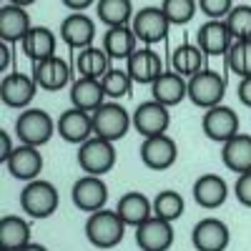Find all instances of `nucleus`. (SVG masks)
<instances>
[{
  "label": "nucleus",
  "instance_id": "1",
  "mask_svg": "<svg viewBox=\"0 0 251 251\" xmlns=\"http://www.w3.org/2000/svg\"><path fill=\"white\" fill-rule=\"evenodd\" d=\"M126 234V221L118 216V211L113 208H100V211L88 214L86 221V239L96 246V249H116L123 241Z\"/></svg>",
  "mask_w": 251,
  "mask_h": 251
},
{
  "label": "nucleus",
  "instance_id": "2",
  "mask_svg": "<svg viewBox=\"0 0 251 251\" xmlns=\"http://www.w3.org/2000/svg\"><path fill=\"white\" fill-rule=\"evenodd\" d=\"M58 188L50 183V181H43V178H35V181H28L20 191V208L23 214L30 216V219H50L55 211H58Z\"/></svg>",
  "mask_w": 251,
  "mask_h": 251
},
{
  "label": "nucleus",
  "instance_id": "3",
  "mask_svg": "<svg viewBox=\"0 0 251 251\" xmlns=\"http://www.w3.org/2000/svg\"><path fill=\"white\" fill-rule=\"evenodd\" d=\"M55 133H58L55 121L43 108H25V111H20V116L15 121V138L25 146L40 149V146H46Z\"/></svg>",
  "mask_w": 251,
  "mask_h": 251
},
{
  "label": "nucleus",
  "instance_id": "4",
  "mask_svg": "<svg viewBox=\"0 0 251 251\" xmlns=\"http://www.w3.org/2000/svg\"><path fill=\"white\" fill-rule=\"evenodd\" d=\"M116 158L118 153H116L113 141H106L100 136H91L86 143L78 146V166L83 169V174L106 176L108 171H113Z\"/></svg>",
  "mask_w": 251,
  "mask_h": 251
},
{
  "label": "nucleus",
  "instance_id": "5",
  "mask_svg": "<svg viewBox=\"0 0 251 251\" xmlns=\"http://www.w3.org/2000/svg\"><path fill=\"white\" fill-rule=\"evenodd\" d=\"M226 96V78L211 68H203L188 78V100L199 108H214Z\"/></svg>",
  "mask_w": 251,
  "mask_h": 251
},
{
  "label": "nucleus",
  "instance_id": "6",
  "mask_svg": "<svg viewBox=\"0 0 251 251\" xmlns=\"http://www.w3.org/2000/svg\"><path fill=\"white\" fill-rule=\"evenodd\" d=\"M133 126V116H128L118 100H106L93 113V133L106 141H121Z\"/></svg>",
  "mask_w": 251,
  "mask_h": 251
},
{
  "label": "nucleus",
  "instance_id": "7",
  "mask_svg": "<svg viewBox=\"0 0 251 251\" xmlns=\"http://www.w3.org/2000/svg\"><path fill=\"white\" fill-rule=\"evenodd\" d=\"M131 28H133V33L138 35L141 46H156V43H161V40L169 38L171 20L166 18V13H163L161 5H158V8H156V5H146V8H141V10L133 15Z\"/></svg>",
  "mask_w": 251,
  "mask_h": 251
},
{
  "label": "nucleus",
  "instance_id": "8",
  "mask_svg": "<svg viewBox=\"0 0 251 251\" xmlns=\"http://www.w3.org/2000/svg\"><path fill=\"white\" fill-rule=\"evenodd\" d=\"M71 201L75 203L78 211H86V214L106 208L108 186H106V181H103V176H91V174L80 176L71 188Z\"/></svg>",
  "mask_w": 251,
  "mask_h": 251
},
{
  "label": "nucleus",
  "instance_id": "9",
  "mask_svg": "<svg viewBox=\"0 0 251 251\" xmlns=\"http://www.w3.org/2000/svg\"><path fill=\"white\" fill-rule=\"evenodd\" d=\"M178 158V146L169 133L149 136L141 141V161L151 171H166L171 169Z\"/></svg>",
  "mask_w": 251,
  "mask_h": 251
},
{
  "label": "nucleus",
  "instance_id": "10",
  "mask_svg": "<svg viewBox=\"0 0 251 251\" xmlns=\"http://www.w3.org/2000/svg\"><path fill=\"white\" fill-rule=\"evenodd\" d=\"M38 93V83L33 75H25L20 71H13L3 78L0 83V98L8 108H18V111H25L30 108V103Z\"/></svg>",
  "mask_w": 251,
  "mask_h": 251
},
{
  "label": "nucleus",
  "instance_id": "11",
  "mask_svg": "<svg viewBox=\"0 0 251 251\" xmlns=\"http://www.w3.org/2000/svg\"><path fill=\"white\" fill-rule=\"evenodd\" d=\"M201 128H203L206 138H211L216 143H226L228 138H234L239 133V116H236L234 108H228V106H224V103H219V106L208 108L203 113Z\"/></svg>",
  "mask_w": 251,
  "mask_h": 251
},
{
  "label": "nucleus",
  "instance_id": "12",
  "mask_svg": "<svg viewBox=\"0 0 251 251\" xmlns=\"http://www.w3.org/2000/svg\"><path fill=\"white\" fill-rule=\"evenodd\" d=\"M171 126V113H169V106H163L158 100H146L133 111V128L143 136H158V133H166Z\"/></svg>",
  "mask_w": 251,
  "mask_h": 251
},
{
  "label": "nucleus",
  "instance_id": "13",
  "mask_svg": "<svg viewBox=\"0 0 251 251\" xmlns=\"http://www.w3.org/2000/svg\"><path fill=\"white\" fill-rule=\"evenodd\" d=\"M136 244L141 251H169L174 246V221L151 216L136 226Z\"/></svg>",
  "mask_w": 251,
  "mask_h": 251
},
{
  "label": "nucleus",
  "instance_id": "14",
  "mask_svg": "<svg viewBox=\"0 0 251 251\" xmlns=\"http://www.w3.org/2000/svg\"><path fill=\"white\" fill-rule=\"evenodd\" d=\"M231 241V231L221 219H201L194 231H191V244L196 251H226Z\"/></svg>",
  "mask_w": 251,
  "mask_h": 251
},
{
  "label": "nucleus",
  "instance_id": "15",
  "mask_svg": "<svg viewBox=\"0 0 251 251\" xmlns=\"http://www.w3.org/2000/svg\"><path fill=\"white\" fill-rule=\"evenodd\" d=\"M5 166H8L13 178L28 183V181L40 178V174H43V153H40V149H35V146L18 143L15 151L10 153V158L5 161Z\"/></svg>",
  "mask_w": 251,
  "mask_h": 251
},
{
  "label": "nucleus",
  "instance_id": "16",
  "mask_svg": "<svg viewBox=\"0 0 251 251\" xmlns=\"http://www.w3.org/2000/svg\"><path fill=\"white\" fill-rule=\"evenodd\" d=\"M33 78L40 91L55 93L71 83V66L60 55H50L46 60H38L33 66Z\"/></svg>",
  "mask_w": 251,
  "mask_h": 251
},
{
  "label": "nucleus",
  "instance_id": "17",
  "mask_svg": "<svg viewBox=\"0 0 251 251\" xmlns=\"http://www.w3.org/2000/svg\"><path fill=\"white\" fill-rule=\"evenodd\" d=\"M196 46L208 55H226L228 48L234 46V35L228 30L226 20H206V23L196 30Z\"/></svg>",
  "mask_w": 251,
  "mask_h": 251
},
{
  "label": "nucleus",
  "instance_id": "18",
  "mask_svg": "<svg viewBox=\"0 0 251 251\" xmlns=\"http://www.w3.org/2000/svg\"><path fill=\"white\" fill-rule=\"evenodd\" d=\"M55 128H58V136L68 143H86L93 133V113L88 111H80V108H68L63 111L60 118L55 121Z\"/></svg>",
  "mask_w": 251,
  "mask_h": 251
},
{
  "label": "nucleus",
  "instance_id": "19",
  "mask_svg": "<svg viewBox=\"0 0 251 251\" xmlns=\"http://www.w3.org/2000/svg\"><path fill=\"white\" fill-rule=\"evenodd\" d=\"M60 40L73 50H83L93 46L96 40V23L86 13H71L60 23Z\"/></svg>",
  "mask_w": 251,
  "mask_h": 251
},
{
  "label": "nucleus",
  "instance_id": "20",
  "mask_svg": "<svg viewBox=\"0 0 251 251\" xmlns=\"http://www.w3.org/2000/svg\"><path fill=\"white\" fill-rule=\"evenodd\" d=\"M126 71L131 73L133 83H153L163 73V63L151 46H138L133 55L126 60Z\"/></svg>",
  "mask_w": 251,
  "mask_h": 251
},
{
  "label": "nucleus",
  "instance_id": "21",
  "mask_svg": "<svg viewBox=\"0 0 251 251\" xmlns=\"http://www.w3.org/2000/svg\"><path fill=\"white\" fill-rule=\"evenodd\" d=\"M151 96L153 100L163 106H178L183 98H188V78L178 75L176 71H163L153 83H151Z\"/></svg>",
  "mask_w": 251,
  "mask_h": 251
},
{
  "label": "nucleus",
  "instance_id": "22",
  "mask_svg": "<svg viewBox=\"0 0 251 251\" xmlns=\"http://www.w3.org/2000/svg\"><path fill=\"white\" fill-rule=\"evenodd\" d=\"M33 28L30 15L23 5H13L5 3L0 8V40H8V43H20L28 30Z\"/></svg>",
  "mask_w": 251,
  "mask_h": 251
},
{
  "label": "nucleus",
  "instance_id": "23",
  "mask_svg": "<svg viewBox=\"0 0 251 251\" xmlns=\"http://www.w3.org/2000/svg\"><path fill=\"white\" fill-rule=\"evenodd\" d=\"M106 100H108L106 91H103L98 78H83V75H78V80L71 83V103H73V108L96 113Z\"/></svg>",
  "mask_w": 251,
  "mask_h": 251
},
{
  "label": "nucleus",
  "instance_id": "24",
  "mask_svg": "<svg viewBox=\"0 0 251 251\" xmlns=\"http://www.w3.org/2000/svg\"><path fill=\"white\" fill-rule=\"evenodd\" d=\"M191 194L201 208H219V206H224V201L228 196V186L216 174H203L194 181Z\"/></svg>",
  "mask_w": 251,
  "mask_h": 251
},
{
  "label": "nucleus",
  "instance_id": "25",
  "mask_svg": "<svg viewBox=\"0 0 251 251\" xmlns=\"http://www.w3.org/2000/svg\"><path fill=\"white\" fill-rule=\"evenodd\" d=\"M221 161L228 171H234L239 176L251 171V136L236 133L234 138L221 143Z\"/></svg>",
  "mask_w": 251,
  "mask_h": 251
},
{
  "label": "nucleus",
  "instance_id": "26",
  "mask_svg": "<svg viewBox=\"0 0 251 251\" xmlns=\"http://www.w3.org/2000/svg\"><path fill=\"white\" fill-rule=\"evenodd\" d=\"M116 211L118 216L126 221V226H141L143 221H149L153 216V201L146 199V194L141 191H128L123 194L116 203Z\"/></svg>",
  "mask_w": 251,
  "mask_h": 251
},
{
  "label": "nucleus",
  "instance_id": "27",
  "mask_svg": "<svg viewBox=\"0 0 251 251\" xmlns=\"http://www.w3.org/2000/svg\"><path fill=\"white\" fill-rule=\"evenodd\" d=\"M20 46H23V53H25L33 63L46 60V58H50V55H58V53H55L58 38H55V33H53L50 28H46V25H33V28L28 30V35L20 40Z\"/></svg>",
  "mask_w": 251,
  "mask_h": 251
},
{
  "label": "nucleus",
  "instance_id": "28",
  "mask_svg": "<svg viewBox=\"0 0 251 251\" xmlns=\"http://www.w3.org/2000/svg\"><path fill=\"white\" fill-rule=\"evenodd\" d=\"M138 35L133 33L131 25H116L108 28L103 35V50H106L113 60H128L133 55V50L138 48Z\"/></svg>",
  "mask_w": 251,
  "mask_h": 251
},
{
  "label": "nucleus",
  "instance_id": "29",
  "mask_svg": "<svg viewBox=\"0 0 251 251\" xmlns=\"http://www.w3.org/2000/svg\"><path fill=\"white\" fill-rule=\"evenodd\" d=\"M111 55L103 50V46L98 48V46H88V48H83V50H78V55H75V71H78V75H83V78H103L113 66H111Z\"/></svg>",
  "mask_w": 251,
  "mask_h": 251
},
{
  "label": "nucleus",
  "instance_id": "30",
  "mask_svg": "<svg viewBox=\"0 0 251 251\" xmlns=\"http://www.w3.org/2000/svg\"><path fill=\"white\" fill-rule=\"evenodd\" d=\"M30 239V224L23 216L8 214L0 219V249H10V251H20L23 246H28Z\"/></svg>",
  "mask_w": 251,
  "mask_h": 251
},
{
  "label": "nucleus",
  "instance_id": "31",
  "mask_svg": "<svg viewBox=\"0 0 251 251\" xmlns=\"http://www.w3.org/2000/svg\"><path fill=\"white\" fill-rule=\"evenodd\" d=\"M206 58H208V55H206L199 46L183 43V46H178V48L174 50V55H171V71H176V73L183 75V78H191V75H196L199 71L206 68Z\"/></svg>",
  "mask_w": 251,
  "mask_h": 251
},
{
  "label": "nucleus",
  "instance_id": "32",
  "mask_svg": "<svg viewBox=\"0 0 251 251\" xmlns=\"http://www.w3.org/2000/svg\"><path fill=\"white\" fill-rule=\"evenodd\" d=\"M96 10H98V20H100L106 28L131 25V20H133V15H136L131 0H98Z\"/></svg>",
  "mask_w": 251,
  "mask_h": 251
},
{
  "label": "nucleus",
  "instance_id": "33",
  "mask_svg": "<svg viewBox=\"0 0 251 251\" xmlns=\"http://www.w3.org/2000/svg\"><path fill=\"white\" fill-rule=\"evenodd\" d=\"M186 211V203H183V196L174 188H166V191H158L156 199H153V216L163 219V221H176L181 219Z\"/></svg>",
  "mask_w": 251,
  "mask_h": 251
},
{
  "label": "nucleus",
  "instance_id": "34",
  "mask_svg": "<svg viewBox=\"0 0 251 251\" xmlns=\"http://www.w3.org/2000/svg\"><path fill=\"white\" fill-rule=\"evenodd\" d=\"M100 86L106 91V98L108 100H121L131 93L133 88V78L126 68H111L106 75L100 78Z\"/></svg>",
  "mask_w": 251,
  "mask_h": 251
},
{
  "label": "nucleus",
  "instance_id": "35",
  "mask_svg": "<svg viewBox=\"0 0 251 251\" xmlns=\"http://www.w3.org/2000/svg\"><path fill=\"white\" fill-rule=\"evenodd\" d=\"M226 58V66L234 75L246 78L251 75V40H234V46L228 48Z\"/></svg>",
  "mask_w": 251,
  "mask_h": 251
},
{
  "label": "nucleus",
  "instance_id": "36",
  "mask_svg": "<svg viewBox=\"0 0 251 251\" xmlns=\"http://www.w3.org/2000/svg\"><path fill=\"white\" fill-rule=\"evenodd\" d=\"M161 8L171 25H188L199 13V0H161Z\"/></svg>",
  "mask_w": 251,
  "mask_h": 251
},
{
  "label": "nucleus",
  "instance_id": "37",
  "mask_svg": "<svg viewBox=\"0 0 251 251\" xmlns=\"http://www.w3.org/2000/svg\"><path fill=\"white\" fill-rule=\"evenodd\" d=\"M226 25L234 40H251V5H234V10L226 15Z\"/></svg>",
  "mask_w": 251,
  "mask_h": 251
},
{
  "label": "nucleus",
  "instance_id": "38",
  "mask_svg": "<svg viewBox=\"0 0 251 251\" xmlns=\"http://www.w3.org/2000/svg\"><path fill=\"white\" fill-rule=\"evenodd\" d=\"M199 10L208 20H226V15L234 10V0H199Z\"/></svg>",
  "mask_w": 251,
  "mask_h": 251
},
{
  "label": "nucleus",
  "instance_id": "39",
  "mask_svg": "<svg viewBox=\"0 0 251 251\" xmlns=\"http://www.w3.org/2000/svg\"><path fill=\"white\" fill-rule=\"evenodd\" d=\"M234 194H236V199H239L241 206L251 208V171H246V174L239 176V181L234 186Z\"/></svg>",
  "mask_w": 251,
  "mask_h": 251
},
{
  "label": "nucleus",
  "instance_id": "40",
  "mask_svg": "<svg viewBox=\"0 0 251 251\" xmlns=\"http://www.w3.org/2000/svg\"><path fill=\"white\" fill-rule=\"evenodd\" d=\"M13 151H15V143H13L10 133H8V131H0V161L5 163Z\"/></svg>",
  "mask_w": 251,
  "mask_h": 251
},
{
  "label": "nucleus",
  "instance_id": "41",
  "mask_svg": "<svg viewBox=\"0 0 251 251\" xmlns=\"http://www.w3.org/2000/svg\"><path fill=\"white\" fill-rule=\"evenodd\" d=\"M10 63H13V43L0 40V71H8Z\"/></svg>",
  "mask_w": 251,
  "mask_h": 251
},
{
  "label": "nucleus",
  "instance_id": "42",
  "mask_svg": "<svg viewBox=\"0 0 251 251\" xmlns=\"http://www.w3.org/2000/svg\"><path fill=\"white\" fill-rule=\"evenodd\" d=\"M239 100L244 103V106L251 108V75L239 80Z\"/></svg>",
  "mask_w": 251,
  "mask_h": 251
},
{
  "label": "nucleus",
  "instance_id": "43",
  "mask_svg": "<svg viewBox=\"0 0 251 251\" xmlns=\"http://www.w3.org/2000/svg\"><path fill=\"white\" fill-rule=\"evenodd\" d=\"M60 3L66 5L71 13H83L86 8H91V5L96 3V0H60Z\"/></svg>",
  "mask_w": 251,
  "mask_h": 251
},
{
  "label": "nucleus",
  "instance_id": "44",
  "mask_svg": "<svg viewBox=\"0 0 251 251\" xmlns=\"http://www.w3.org/2000/svg\"><path fill=\"white\" fill-rule=\"evenodd\" d=\"M20 251H48L43 244H35V241H30L28 246H23V249H20Z\"/></svg>",
  "mask_w": 251,
  "mask_h": 251
},
{
  "label": "nucleus",
  "instance_id": "45",
  "mask_svg": "<svg viewBox=\"0 0 251 251\" xmlns=\"http://www.w3.org/2000/svg\"><path fill=\"white\" fill-rule=\"evenodd\" d=\"M8 3H13V5H23V8H28V5H33L35 0H8Z\"/></svg>",
  "mask_w": 251,
  "mask_h": 251
},
{
  "label": "nucleus",
  "instance_id": "46",
  "mask_svg": "<svg viewBox=\"0 0 251 251\" xmlns=\"http://www.w3.org/2000/svg\"><path fill=\"white\" fill-rule=\"evenodd\" d=\"M0 251H10V249H0Z\"/></svg>",
  "mask_w": 251,
  "mask_h": 251
}]
</instances>
